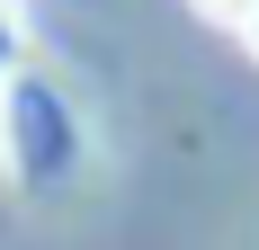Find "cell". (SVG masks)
I'll return each instance as SVG.
<instances>
[{
    "mask_svg": "<svg viewBox=\"0 0 259 250\" xmlns=\"http://www.w3.org/2000/svg\"><path fill=\"white\" fill-rule=\"evenodd\" d=\"M188 9H197V18H214V27H241L259 0H188Z\"/></svg>",
    "mask_w": 259,
    "mask_h": 250,
    "instance_id": "cell-1",
    "label": "cell"
},
{
    "mask_svg": "<svg viewBox=\"0 0 259 250\" xmlns=\"http://www.w3.org/2000/svg\"><path fill=\"white\" fill-rule=\"evenodd\" d=\"M241 45H250V63H259V9H250V18H241Z\"/></svg>",
    "mask_w": 259,
    "mask_h": 250,
    "instance_id": "cell-2",
    "label": "cell"
}]
</instances>
